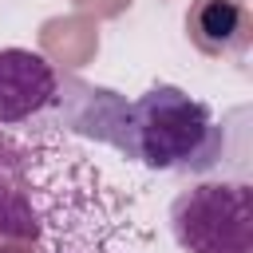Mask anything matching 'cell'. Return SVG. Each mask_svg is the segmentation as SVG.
I'll return each instance as SVG.
<instances>
[{"mask_svg": "<svg viewBox=\"0 0 253 253\" xmlns=\"http://www.w3.org/2000/svg\"><path fill=\"white\" fill-rule=\"evenodd\" d=\"M47 126L107 142L158 174H210L225 158V126L213 119L210 103L174 83H154L138 99H123L111 87L59 71V99Z\"/></svg>", "mask_w": 253, "mask_h": 253, "instance_id": "obj_1", "label": "cell"}, {"mask_svg": "<svg viewBox=\"0 0 253 253\" xmlns=\"http://www.w3.org/2000/svg\"><path fill=\"white\" fill-rule=\"evenodd\" d=\"M174 241L186 253H253L249 182H198L170 206Z\"/></svg>", "mask_w": 253, "mask_h": 253, "instance_id": "obj_2", "label": "cell"}, {"mask_svg": "<svg viewBox=\"0 0 253 253\" xmlns=\"http://www.w3.org/2000/svg\"><path fill=\"white\" fill-rule=\"evenodd\" d=\"M59 99V67L36 51H0V126H43Z\"/></svg>", "mask_w": 253, "mask_h": 253, "instance_id": "obj_3", "label": "cell"}, {"mask_svg": "<svg viewBox=\"0 0 253 253\" xmlns=\"http://www.w3.org/2000/svg\"><path fill=\"white\" fill-rule=\"evenodd\" d=\"M186 36L202 55L241 59L253 43V16L245 0H190Z\"/></svg>", "mask_w": 253, "mask_h": 253, "instance_id": "obj_4", "label": "cell"}]
</instances>
